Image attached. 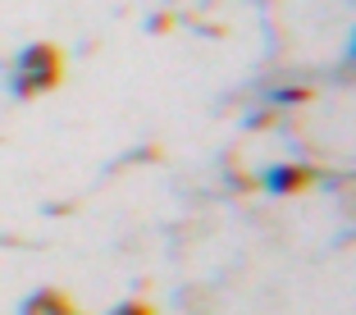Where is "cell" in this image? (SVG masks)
Segmentation results:
<instances>
[{"label": "cell", "mask_w": 356, "mask_h": 315, "mask_svg": "<svg viewBox=\"0 0 356 315\" xmlns=\"http://www.w3.org/2000/svg\"><path fill=\"white\" fill-rule=\"evenodd\" d=\"M64 74V60L55 46H28V51L19 55V74H14V92L19 96H32V92H51L55 83H60Z\"/></svg>", "instance_id": "cell-1"}, {"label": "cell", "mask_w": 356, "mask_h": 315, "mask_svg": "<svg viewBox=\"0 0 356 315\" xmlns=\"http://www.w3.org/2000/svg\"><path fill=\"white\" fill-rule=\"evenodd\" d=\"M265 188H270L274 197H297V192L311 188V169L306 165H274L270 174H265Z\"/></svg>", "instance_id": "cell-2"}, {"label": "cell", "mask_w": 356, "mask_h": 315, "mask_svg": "<svg viewBox=\"0 0 356 315\" xmlns=\"http://www.w3.org/2000/svg\"><path fill=\"white\" fill-rule=\"evenodd\" d=\"M64 311H69V297L60 288H42V293H32L28 306H23V315H64Z\"/></svg>", "instance_id": "cell-3"}, {"label": "cell", "mask_w": 356, "mask_h": 315, "mask_svg": "<svg viewBox=\"0 0 356 315\" xmlns=\"http://www.w3.org/2000/svg\"><path fill=\"white\" fill-rule=\"evenodd\" d=\"M274 101H311V92H306V87H283V92H274Z\"/></svg>", "instance_id": "cell-4"}, {"label": "cell", "mask_w": 356, "mask_h": 315, "mask_svg": "<svg viewBox=\"0 0 356 315\" xmlns=\"http://www.w3.org/2000/svg\"><path fill=\"white\" fill-rule=\"evenodd\" d=\"M115 315H156V311H151L147 302H124V306H119Z\"/></svg>", "instance_id": "cell-5"}, {"label": "cell", "mask_w": 356, "mask_h": 315, "mask_svg": "<svg viewBox=\"0 0 356 315\" xmlns=\"http://www.w3.org/2000/svg\"><path fill=\"white\" fill-rule=\"evenodd\" d=\"M64 315H78V311H64Z\"/></svg>", "instance_id": "cell-6"}]
</instances>
